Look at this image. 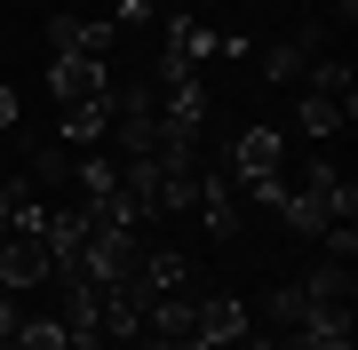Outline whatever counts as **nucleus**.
<instances>
[{
  "label": "nucleus",
  "instance_id": "obj_14",
  "mask_svg": "<svg viewBox=\"0 0 358 350\" xmlns=\"http://www.w3.org/2000/svg\"><path fill=\"white\" fill-rule=\"evenodd\" d=\"M88 40V16H48V48L64 56V48H80Z\"/></svg>",
  "mask_w": 358,
  "mask_h": 350
},
{
  "label": "nucleus",
  "instance_id": "obj_9",
  "mask_svg": "<svg viewBox=\"0 0 358 350\" xmlns=\"http://www.w3.org/2000/svg\"><path fill=\"white\" fill-rule=\"evenodd\" d=\"M294 286H303V302H310V311H350V295H358V279H350V263H319V271H303V279H294Z\"/></svg>",
  "mask_w": 358,
  "mask_h": 350
},
{
  "label": "nucleus",
  "instance_id": "obj_10",
  "mask_svg": "<svg viewBox=\"0 0 358 350\" xmlns=\"http://www.w3.org/2000/svg\"><path fill=\"white\" fill-rule=\"evenodd\" d=\"M103 136H112V96H96V104H72L64 119H56V143H64V152H96Z\"/></svg>",
  "mask_w": 358,
  "mask_h": 350
},
{
  "label": "nucleus",
  "instance_id": "obj_4",
  "mask_svg": "<svg viewBox=\"0 0 358 350\" xmlns=\"http://www.w3.org/2000/svg\"><path fill=\"white\" fill-rule=\"evenodd\" d=\"M223 175L239 183V191L263 183V175H287V136H279V128H239V136H231V168H223Z\"/></svg>",
  "mask_w": 358,
  "mask_h": 350
},
{
  "label": "nucleus",
  "instance_id": "obj_1",
  "mask_svg": "<svg viewBox=\"0 0 358 350\" xmlns=\"http://www.w3.org/2000/svg\"><path fill=\"white\" fill-rule=\"evenodd\" d=\"M279 223H287L294 239H327L334 223H358V183L334 175L327 159H310V168H294V183H287Z\"/></svg>",
  "mask_w": 358,
  "mask_h": 350
},
{
  "label": "nucleus",
  "instance_id": "obj_13",
  "mask_svg": "<svg viewBox=\"0 0 358 350\" xmlns=\"http://www.w3.org/2000/svg\"><path fill=\"white\" fill-rule=\"evenodd\" d=\"M310 319V302H303V286H271V326L263 335H294V326Z\"/></svg>",
  "mask_w": 358,
  "mask_h": 350
},
{
  "label": "nucleus",
  "instance_id": "obj_2",
  "mask_svg": "<svg viewBox=\"0 0 358 350\" xmlns=\"http://www.w3.org/2000/svg\"><path fill=\"white\" fill-rule=\"evenodd\" d=\"M215 56H223V40H215L207 16H192V8L159 16V72H152V88H183V80H199Z\"/></svg>",
  "mask_w": 358,
  "mask_h": 350
},
{
  "label": "nucleus",
  "instance_id": "obj_12",
  "mask_svg": "<svg viewBox=\"0 0 358 350\" xmlns=\"http://www.w3.org/2000/svg\"><path fill=\"white\" fill-rule=\"evenodd\" d=\"M303 80H310V96H334L343 112H358V80H350V64H334V56H319V64H310Z\"/></svg>",
  "mask_w": 358,
  "mask_h": 350
},
{
  "label": "nucleus",
  "instance_id": "obj_5",
  "mask_svg": "<svg viewBox=\"0 0 358 350\" xmlns=\"http://www.w3.org/2000/svg\"><path fill=\"white\" fill-rule=\"evenodd\" d=\"M255 326V311H247L239 295H199V311H192V350H231Z\"/></svg>",
  "mask_w": 358,
  "mask_h": 350
},
{
  "label": "nucleus",
  "instance_id": "obj_6",
  "mask_svg": "<svg viewBox=\"0 0 358 350\" xmlns=\"http://www.w3.org/2000/svg\"><path fill=\"white\" fill-rule=\"evenodd\" d=\"M215 239H239L247 231V199H239V183H231L223 168H199V207H192Z\"/></svg>",
  "mask_w": 358,
  "mask_h": 350
},
{
  "label": "nucleus",
  "instance_id": "obj_15",
  "mask_svg": "<svg viewBox=\"0 0 358 350\" xmlns=\"http://www.w3.org/2000/svg\"><path fill=\"white\" fill-rule=\"evenodd\" d=\"M0 239H8V223H0Z\"/></svg>",
  "mask_w": 358,
  "mask_h": 350
},
{
  "label": "nucleus",
  "instance_id": "obj_7",
  "mask_svg": "<svg viewBox=\"0 0 358 350\" xmlns=\"http://www.w3.org/2000/svg\"><path fill=\"white\" fill-rule=\"evenodd\" d=\"M319 56H327V24H303V32H287V40L263 48V80H303Z\"/></svg>",
  "mask_w": 358,
  "mask_h": 350
},
{
  "label": "nucleus",
  "instance_id": "obj_3",
  "mask_svg": "<svg viewBox=\"0 0 358 350\" xmlns=\"http://www.w3.org/2000/svg\"><path fill=\"white\" fill-rule=\"evenodd\" d=\"M48 96L56 104H96V96H112V64L103 56H88V48H64V56H48Z\"/></svg>",
  "mask_w": 358,
  "mask_h": 350
},
{
  "label": "nucleus",
  "instance_id": "obj_11",
  "mask_svg": "<svg viewBox=\"0 0 358 350\" xmlns=\"http://www.w3.org/2000/svg\"><path fill=\"white\" fill-rule=\"evenodd\" d=\"M294 128H303V136H334V128H350V112L343 104H334V96H294Z\"/></svg>",
  "mask_w": 358,
  "mask_h": 350
},
{
  "label": "nucleus",
  "instance_id": "obj_8",
  "mask_svg": "<svg viewBox=\"0 0 358 350\" xmlns=\"http://www.w3.org/2000/svg\"><path fill=\"white\" fill-rule=\"evenodd\" d=\"M40 279H48V247L40 239H0V286L8 295H32Z\"/></svg>",
  "mask_w": 358,
  "mask_h": 350
}]
</instances>
